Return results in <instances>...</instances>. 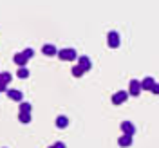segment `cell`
Wrapping results in <instances>:
<instances>
[{"label":"cell","mask_w":159,"mask_h":148,"mask_svg":"<svg viewBox=\"0 0 159 148\" xmlns=\"http://www.w3.org/2000/svg\"><path fill=\"white\" fill-rule=\"evenodd\" d=\"M58 58L60 60H63V61H72V60H76L78 58V54H76V51L74 49H61L58 51Z\"/></svg>","instance_id":"cell-1"},{"label":"cell","mask_w":159,"mask_h":148,"mask_svg":"<svg viewBox=\"0 0 159 148\" xmlns=\"http://www.w3.org/2000/svg\"><path fill=\"white\" fill-rule=\"evenodd\" d=\"M107 42H109V47L116 49V47H119V43H121V38H119V34L116 31H110L109 34H107Z\"/></svg>","instance_id":"cell-2"},{"label":"cell","mask_w":159,"mask_h":148,"mask_svg":"<svg viewBox=\"0 0 159 148\" xmlns=\"http://www.w3.org/2000/svg\"><path fill=\"white\" fill-rule=\"evenodd\" d=\"M129 96H130L129 92L119 90V92H116V94L112 96V103H114V105H121V103H125V101H127V98H129Z\"/></svg>","instance_id":"cell-3"},{"label":"cell","mask_w":159,"mask_h":148,"mask_svg":"<svg viewBox=\"0 0 159 148\" xmlns=\"http://www.w3.org/2000/svg\"><path fill=\"white\" fill-rule=\"evenodd\" d=\"M141 81H138V79H132L129 85V94L130 96H139V92H141Z\"/></svg>","instance_id":"cell-4"},{"label":"cell","mask_w":159,"mask_h":148,"mask_svg":"<svg viewBox=\"0 0 159 148\" xmlns=\"http://www.w3.org/2000/svg\"><path fill=\"white\" fill-rule=\"evenodd\" d=\"M121 130H123L125 136H134V134H136V127H134L130 121H123V123H121Z\"/></svg>","instance_id":"cell-5"},{"label":"cell","mask_w":159,"mask_h":148,"mask_svg":"<svg viewBox=\"0 0 159 148\" xmlns=\"http://www.w3.org/2000/svg\"><path fill=\"white\" fill-rule=\"evenodd\" d=\"M78 65L87 72V70H90V67H92V61H90L89 56H80L78 58Z\"/></svg>","instance_id":"cell-6"},{"label":"cell","mask_w":159,"mask_h":148,"mask_svg":"<svg viewBox=\"0 0 159 148\" xmlns=\"http://www.w3.org/2000/svg\"><path fill=\"white\" fill-rule=\"evenodd\" d=\"M6 94H7V98L13 99V101H22V98H24V94H22L18 89H7Z\"/></svg>","instance_id":"cell-7"},{"label":"cell","mask_w":159,"mask_h":148,"mask_svg":"<svg viewBox=\"0 0 159 148\" xmlns=\"http://www.w3.org/2000/svg\"><path fill=\"white\" fill-rule=\"evenodd\" d=\"M154 87H156V79L150 78V76L141 81V89L143 90H154Z\"/></svg>","instance_id":"cell-8"},{"label":"cell","mask_w":159,"mask_h":148,"mask_svg":"<svg viewBox=\"0 0 159 148\" xmlns=\"http://www.w3.org/2000/svg\"><path fill=\"white\" fill-rule=\"evenodd\" d=\"M42 52H43L45 56H58V49H56L54 45H51V43L43 45V47H42Z\"/></svg>","instance_id":"cell-9"},{"label":"cell","mask_w":159,"mask_h":148,"mask_svg":"<svg viewBox=\"0 0 159 148\" xmlns=\"http://www.w3.org/2000/svg\"><path fill=\"white\" fill-rule=\"evenodd\" d=\"M13 61H15L18 67H25V63H27V58H25L22 52H16V54L13 56Z\"/></svg>","instance_id":"cell-10"},{"label":"cell","mask_w":159,"mask_h":148,"mask_svg":"<svg viewBox=\"0 0 159 148\" xmlns=\"http://www.w3.org/2000/svg\"><path fill=\"white\" fill-rule=\"evenodd\" d=\"M118 145L119 146H123V148L130 146V145H132V136H125V134H123V136L118 139Z\"/></svg>","instance_id":"cell-11"},{"label":"cell","mask_w":159,"mask_h":148,"mask_svg":"<svg viewBox=\"0 0 159 148\" xmlns=\"http://www.w3.org/2000/svg\"><path fill=\"white\" fill-rule=\"evenodd\" d=\"M67 125H69L67 116H58V118H56V127H58V128H67Z\"/></svg>","instance_id":"cell-12"},{"label":"cell","mask_w":159,"mask_h":148,"mask_svg":"<svg viewBox=\"0 0 159 148\" xmlns=\"http://www.w3.org/2000/svg\"><path fill=\"white\" fill-rule=\"evenodd\" d=\"M20 112L18 114H31V109H33V107H31L29 103H25V101H24V103H20Z\"/></svg>","instance_id":"cell-13"},{"label":"cell","mask_w":159,"mask_h":148,"mask_svg":"<svg viewBox=\"0 0 159 148\" xmlns=\"http://www.w3.org/2000/svg\"><path fill=\"white\" fill-rule=\"evenodd\" d=\"M16 76H18L20 79L29 78V70H27V67H18V72H16Z\"/></svg>","instance_id":"cell-14"},{"label":"cell","mask_w":159,"mask_h":148,"mask_svg":"<svg viewBox=\"0 0 159 148\" xmlns=\"http://www.w3.org/2000/svg\"><path fill=\"white\" fill-rule=\"evenodd\" d=\"M70 72H72V76H76V78H80V76H83V72H85V70L81 69L80 65H74V67L70 69Z\"/></svg>","instance_id":"cell-15"},{"label":"cell","mask_w":159,"mask_h":148,"mask_svg":"<svg viewBox=\"0 0 159 148\" xmlns=\"http://www.w3.org/2000/svg\"><path fill=\"white\" fill-rule=\"evenodd\" d=\"M18 119H20V123H29L31 121V114H18Z\"/></svg>","instance_id":"cell-16"},{"label":"cell","mask_w":159,"mask_h":148,"mask_svg":"<svg viewBox=\"0 0 159 148\" xmlns=\"http://www.w3.org/2000/svg\"><path fill=\"white\" fill-rule=\"evenodd\" d=\"M22 54H24L25 58L29 60V58H33V56H34V51H33V49H25L24 52H22Z\"/></svg>","instance_id":"cell-17"},{"label":"cell","mask_w":159,"mask_h":148,"mask_svg":"<svg viewBox=\"0 0 159 148\" xmlns=\"http://www.w3.org/2000/svg\"><path fill=\"white\" fill-rule=\"evenodd\" d=\"M52 148H65V145H63L61 141H58V143H54V145H52Z\"/></svg>","instance_id":"cell-18"},{"label":"cell","mask_w":159,"mask_h":148,"mask_svg":"<svg viewBox=\"0 0 159 148\" xmlns=\"http://www.w3.org/2000/svg\"><path fill=\"white\" fill-rule=\"evenodd\" d=\"M152 92H154V94H159V83H156V87H154Z\"/></svg>","instance_id":"cell-19"}]
</instances>
